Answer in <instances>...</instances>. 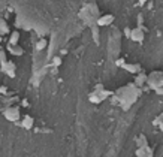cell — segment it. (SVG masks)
I'll list each match as a JSON object with an SVG mask.
<instances>
[{"label": "cell", "instance_id": "obj_15", "mask_svg": "<svg viewBox=\"0 0 163 157\" xmlns=\"http://www.w3.org/2000/svg\"><path fill=\"white\" fill-rule=\"evenodd\" d=\"M162 121H163V112H160V115H159V117H157V118H156L154 121H153V124H156V126H159V124L162 123Z\"/></svg>", "mask_w": 163, "mask_h": 157}, {"label": "cell", "instance_id": "obj_18", "mask_svg": "<svg viewBox=\"0 0 163 157\" xmlns=\"http://www.w3.org/2000/svg\"><path fill=\"white\" fill-rule=\"evenodd\" d=\"M130 32H132V29H129V27L124 29V34H126V37H127V39H130Z\"/></svg>", "mask_w": 163, "mask_h": 157}, {"label": "cell", "instance_id": "obj_13", "mask_svg": "<svg viewBox=\"0 0 163 157\" xmlns=\"http://www.w3.org/2000/svg\"><path fill=\"white\" fill-rule=\"evenodd\" d=\"M136 142H138V145H139V147H147V145H148L145 135H139V136H138V139H136Z\"/></svg>", "mask_w": 163, "mask_h": 157}, {"label": "cell", "instance_id": "obj_14", "mask_svg": "<svg viewBox=\"0 0 163 157\" xmlns=\"http://www.w3.org/2000/svg\"><path fill=\"white\" fill-rule=\"evenodd\" d=\"M6 61H8L6 53H5V51H0V65H2V63H6Z\"/></svg>", "mask_w": 163, "mask_h": 157}, {"label": "cell", "instance_id": "obj_2", "mask_svg": "<svg viewBox=\"0 0 163 157\" xmlns=\"http://www.w3.org/2000/svg\"><path fill=\"white\" fill-rule=\"evenodd\" d=\"M147 82L150 84V87L153 88H157V87H162L163 85V73L162 72H153L147 77Z\"/></svg>", "mask_w": 163, "mask_h": 157}, {"label": "cell", "instance_id": "obj_12", "mask_svg": "<svg viewBox=\"0 0 163 157\" xmlns=\"http://www.w3.org/2000/svg\"><path fill=\"white\" fill-rule=\"evenodd\" d=\"M124 69L129 70V72H132V73H136V72H141V66L139 65H124Z\"/></svg>", "mask_w": 163, "mask_h": 157}, {"label": "cell", "instance_id": "obj_16", "mask_svg": "<svg viewBox=\"0 0 163 157\" xmlns=\"http://www.w3.org/2000/svg\"><path fill=\"white\" fill-rule=\"evenodd\" d=\"M52 63H54V66H60V65H61V58H60V57H54Z\"/></svg>", "mask_w": 163, "mask_h": 157}, {"label": "cell", "instance_id": "obj_17", "mask_svg": "<svg viewBox=\"0 0 163 157\" xmlns=\"http://www.w3.org/2000/svg\"><path fill=\"white\" fill-rule=\"evenodd\" d=\"M154 93H156V94H159V96H163V85H162V87L154 88Z\"/></svg>", "mask_w": 163, "mask_h": 157}, {"label": "cell", "instance_id": "obj_11", "mask_svg": "<svg viewBox=\"0 0 163 157\" xmlns=\"http://www.w3.org/2000/svg\"><path fill=\"white\" fill-rule=\"evenodd\" d=\"M47 46H48L47 39H39V41L36 42V51H42V49H45Z\"/></svg>", "mask_w": 163, "mask_h": 157}, {"label": "cell", "instance_id": "obj_3", "mask_svg": "<svg viewBox=\"0 0 163 157\" xmlns=\"http://www.w3.org/2000/svg\"><path fill=\"white\" fill-rule=\"evenodd\" d=\"M130 39L133 41V42H144V39H145V33H144V30L141 29V27H135V29H132V32H130Z\"/></svg>", "mask_w": 163, "mask_h": 157}, {"label": "cell", "instance_id": "obj_7", "mask_svg": "<svg viewBox=\"0 0 163 157\" xmlns=\"http://www.w3.org/2000/svg\"><path fill=\"white\" fill-rule=\"evenodd\" d=\"M136 157H153V153L150 151L148 145L147 147H139L136 151Z\"/></svg>", "mask_w": 163, "mask_h": 157}, {"label": "cell", "instance_id": "obj_6", "mask_svg": "<svg viewBox=\"0 0 163 157\" xmlns=\"http://www.w3.org/2000/svg\"><path fill=\"white\" fill-rule=\"evenodd\" d=\"M18 126H21V127H24V129H32V127L35 126V118H33L32 115H24L23 121L18 123Z\"/></svg>", "mask_w": 163, "mask_h": 157}, {"label": "cell", "instance_id": "obj_4", "mask_svg": "<svg viewBox=\"0 0 163 157\" xmlns=\"http://www.w3.org/2000/svg\"><path fill=\"white\" fill-rule=\"evenodd\" d=\"M114 15L112 14H103V15H100L99 18H97V26H100V27H105V26H111L112 22H114Z\"/></svg>", "mask_w": 163, "mask_h": 157}, {"label": "cell", "instance_id": "obj_10", "mask_svg": "<svg viewBox=\"0 0 163 157\" xmlns=\"http://www.w3.org/2000/svg\"><path fill=\"white\" fill-rule=\"evenodd\" d=\"M18 41H20V32H12L9 34V44L11 45H18Z\"/></svg>", "mask_w": 163, "mask_h": 157}, {"label": "cell", "instance_id": "obj_5", "mask_svg": "<svg viewBox=\"0 0 163 157\" xmlns=\"http://www.w3.org/2000/svg\"><path fill=\"white\" fill-rule=\"evenodd\" d=\"M6 51L11 54V56H15V57H21L24 54V49L20 46V45H11L8 44V46H6Z\"/></svg>", "mask_w": 163, "mask_h": 157}, {"label": "cell", "instance_id": "obj_19", "mask_svg": "<svg viewBox=\"0 0 163 157\" xmlns=\"http://www.w3.org/2000/svg\"><path fill=\"white\" fill-rule=\"evenodd\" d=\"M159 129H160V130H162V132H163V121H162V123H160V124H159Z\"/></svg>", "mask_w": 163, "mask_h": 157}, {"label": "cell", "instance_id": "obj_8", "mask_svg": "<svg viewBox=\"0 0 163 157\" xmlns=\"http://www.w3.org/2000/svg\"><path fill=\"white\" fill-rule=\"evenodd\" d=\"M9 32H11V30H9V26H8L6 20L0 18V34H8Z\"/></svg>", "mask_w": 163, "mask_h": 157}, {"label": "cell", "instance_id": "obj_9", "mask_svg": "<svg viewBox=\"0 0 163 157\" xmlns=\"http://www.w3.org/2000/svg\"><path fill=\"white\" fill-rule=\"evenodd\" d=\"M145 82H147V75H145V73H139V75L135 78V85H138V87H142Z\"/></svg>", "mask_w": 163, "mask_h": 157}, {"label": "cell", "instance_id": "obj_1", "mask_svg": "<svg viewBox=\"0 0 163 157\" xmlns=\"http://www.w3.org/2000/svg\"><path fill=\"white\" fill-rule=\"evenodd\" d=\"M3 117L11 121V123H18V120L21 118V114H20V108L18 106H11V108H6L3 111Z\"/></svg>", "mask_w": 163, "mask_h": 157}]
</instances>
